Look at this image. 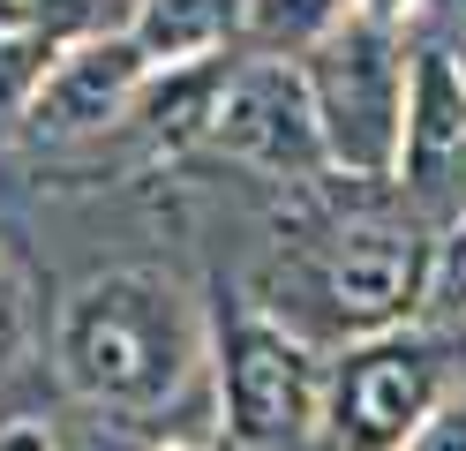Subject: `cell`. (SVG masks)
<instances>
[{
	"label": "cell",
	"mask_w": 466,
	"mask_h": 451,
	"mask_svg": "<svg viewBox=\"0 0 466 451\" xmlns=\"http://www.w3.org/2000/svg\"><path fill=\"white\" fill-rule=\"evenodd\" d=\"M279 249L286 301L271 309L294 339H376L429 286V226L384 196V180H361V196H339L316 173V210L279 226Z\"/></svg>",
	"instance_id": "6da1fadb"
},
{
	"label": "cell",
	"mask_w": 466,
	"mask_h": 451,
	"mask_svg": "<svg viewBox=\"0 0 466 451\" xmlns=\"http://www.w3.org/2000/svg\"><path fill=\"white\" fill-rule=\"evenodd\" d=\"M196 323L158 271H98L61 309V376L98 406H166L188 384Z\"/></svg>",
	"instance_id": "7a4b0ae2"
},
{
	"label": "cell",
	"mask_w": 466,
	"mask_h": 451,
	"mask_svg": "<svg viewBox=\"0 0 466 451\" xmlns=\"http://www.w3.org/2000/svg\"><path fill=\"white\" fill-rule=\"evenodd\" d=\"M309 90L316 120H324V150L339 173L391 180L406 159V53L391 23L376 15H339L324 38L309 46Z\"/></svg>",
	"instance_id": "3957f363"
},
{
	"label": "cell",
	"mask_w": 466,
	"mask_h": 451,
	"mask_svg": "<svg viewBox=\"0 0 466 451\" xmlns=\"http://www.w3.org/2000/svg\"><path fill=\"white\" fill-rule=\"evenodd\" d=\"M444 369H436V346L399 339V331H376V339L346 346L324 376V421L339 451H399L429 429Z\"/></svg>",
	"instance_id": "277c9868"
},
{
	"label": "cell",
	"mask_w": 466,
	"mask_h": 451,
	"mask_svg": "<svg viewBox=\"0 0 466 451\" xmlns=\"http://www.w3.org/2000/svg\"><path fill=\"white\" fill-rule=\"evenodd\" d=\"M211 150L241 159L271 180H316L331 166L324 150V120H316V90H309V68L294 60H241L226 76L218 106H211Z\"/></svg>",
	"instance_id": "5b68a950"
},
{
	"label": "cell",
	"mask_w": 466,
	"mask_h": 451,
	"mask_svg": "<svg viewBox=\"0 0 466 451\" xmlns=\"http://www.w3.org/2000/svg\"><path fill=\"white\" fill-rule=\"evenodd\" d=\"M316 406V361L309 339H294L286 323L241 316L226 331V421L248 451L294 444L301 421Z\"/></svg>",
	"instance_id": "8992f818"
},
{
	"label": "cell",
	"mask_w": 466,
	"mask_h": 451,
	"mask_svg": "<svg viewBox=\"0 0 466 451\" xmlns=\"http://www.w3.org/2000/svg\"><path fill=\"white\" fill-rule=\"evenodd\" d=\"M158 60L136 46V30H113V38H83L76 53L53 60L46 90L31 98V128L38 136H91L106 120H121L136 106L143 76H151Z\"/></svg>",
	"instance_id": "52a82bcc"
},
{
	"label": "cell",
	"mask_w": 466,
	"mask_h": 451,
	"mask_svg": "<svg viewBox=\"0 0 466 451\" xmlns=\"http://www.w3.org/2000/svg\"><path fill=\"white\" fill-rule=\"evenodd\" d=\"M406 180L436 189L451 166H466V60L429 46L414 60V106H406Z\"/></svg>",
	"instance_id": "ba28073f"
},
{
	"label": "cell",
	"mask_w": 466,
	"mask_h": 451,
	"mask_svg": "<svg viewBox=\"0 0 466 451\" xmlns=\"http://www.w3.org/2000/svg\"><path fill=\"white\" fill-rule=\"evenodd\" d=\"M256 0H136V46L158 68H181L196 53H218L226 38L248 30Z\"/></svg>",
	"instance_id": "9c48e42d"
},
{
	"label": "cell",
	"mask_w": 466,
	"mask_h": 451,
	"mask_svg": "<svg viewBox=\"0 0 466 451\" xmlns=\"http://www.w3.org/2000/svg\"><path fill=\"white\" fill-rule=\"evenodd\" d=\"M226 60H211V68H173L151 98H143V120H151L158 143H188V136H211V106L226 90Z\"/></svg>",
	"instance_id": "30bf717a"
},
{
	"label": "cell",
	"mask_w": 466,
	"mask_h": 451,
	"mask_svg": "<svg viewBox=\"0 0 466 451\" xmlns=\"http://www.w3.org/2000/svg\"><path fill=\"white\" fill-rule=\"evenodd\" d=\"M53 60H61V46H53L46 23H8L0 30V106H31L53 76Z\"/></svg>",
	"instance_id": "8fae6325"
},
{
	"label": "cell",
	"mask_w": 466,
	"mask_h": 451,
	"mask_svg": "<svg viewBox=\"0 0 466 451\" xmlns=\"http://www.w3.org/2000/svg\"><path fill=\"white\" fill-rule=\"evenodd\" d=\"M331 23H339V0H256L248 8L256 46H316Z\"/></svg>",
	"instance_id": "7c38bea8"
},
{
	"label": "cell",
	"mask_w": 466,
	"mask_h": 451,
	"mask_svg": "<svg viewBox=\"0 0 466 451\" xmlns=\"http://www.w3.org/2000/svg\"><path fill=\"white\" fill-rule=\"evenodd\" d=\"M406 451H466V399L444 406V414H429V429L406 444Z\"/></svg>",
	"instance_id": "4fadbf2b"
},
{
	"label": "cell",
	"mask_w": 466,
	"mask_h": 451,
	"mask_svg": "<svg viewBox=\"0 0 466 451\" xmlns=\"http://www.w3.org/2000/svg\"><path fill=\"white\" fill-rule=\"evenodd\" d=\"M15 323H23V309H15V279L0 271V361L15 354Z\"/></svg>",
	"instance_id": "5bb4252c"
},
{
	"label": "cell",
	"mask_w": 466,
	"mask_h": 451,
	"mask_svg": "<svg viewBox=\"0 0 466 451\" xmlns=\"http://www.w3.org/2000/svg\"><path fill=\"white\" fill-rule=\"evenodd\" d=\"M0 451H53V436L31 429V421H15V429H0Z\"/></svg>",
	"instance_id": "9a60e30c"
},
{
	"label": "cell",
	"mask_w": 466,
	"mask_h": 451,
	"mask_svg": "<svg viewBox=\"0 0 466 451\" xmlns=\"http://www.w3.org/2000/svg\"><path fill=\"white\" fill-rule=\"evenodd\" d=\"M8 23H46V0H0V30H8Z\"/></svg>",
	"instance_id": "2e32d148"
},
{
	"label": "cell",
	"mask_w": 466,
	"mask_h": 451,
	"mask_svg": "<svg viewBox=\"0 0 466 451\" xmlns=\"http://www.w3.org/2000/svg\"><path fill=\"white\" fill-rule=\"evenodd\" d=\"M399 8H406V0H369V15H376V23H391Z\"/></svg>",
	"instance_id": "e0dca14e"
},
{
	"label": "cell",
	"mask_w": 466,
	"mask_h": 451,
	"mask_svg": "<svg viewBox=\"0 0 466 451\" xmlns=\"http://www.w3.org/2000/svg\"><path fill=\"white\" fill-rule=\"evenodd\" d=\"M436 8H466V0H436Z\"/></svg>",
	"instance_id": "ac0fdd59"
},
{
	"label": "cell",
	"mask_w": 466,
	"mask_h": 451,
	"mask_svg": "<svg viewBox=\"0 0 466 451\" xmlns=\"http://www.w3.org/2000/svg\"><path fill=\"white\" fill-rule=\"evenodd\" d=\"M459 60H466V53H459Z\"/></svg>",
	"instance_id": "d6986e66"
}]
</instances>
